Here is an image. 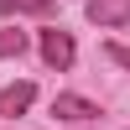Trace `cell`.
<instances>
[{
  "label": "cell",
  "mask_w": 130,
  "mask_h": 130,
  "mask_svg": "<svg viewBox=\"0 0 130 130\" xmlns=\"http://www.w3.org/2000/svg\"><path fill=\"white\" fill-rule=\"evenodd\" d=\"M73 57H78V47H73V37L62 26H47L42 31V62H47V68H73Z\"/></svg>",
  "instance_id": "6da1fadb"
},
{
  "label": "cell",
  "mask_w": 130,
  "mask_h": 130,
  "mask_svg": "<svg viewBox=\"0 0 130 130\" xmlns=\"http://www.w3.org/2000/svg\"><path fill=\"white\" fill-rule=\"evenodd\" d=\"M89 21L94 26H125L130 21V0H89Z\"/></svg>",
  "instance_id": "277c9868"
},
{
  "label": "cell",
  "mask_w": 130,
  "mask_h": 130,
  "mask_svg": "<svg viewBox=\"0 0 130 130\" xmlns=\"http://www.w3.org/2000/svg\"><path fill=\"white\" fill-rule=\"evenodd\" d=\"M52 115L68 120V125H89V120H99V104L83 99V94H57V99H52Z\"/></svg>",
  "instance_id": "7a4b0ae2"
},
{
  "label": "cell",
  "mask_w": 130,
  "mask_h": 130,
  "mask_svg": "<svg viewBox=\"0 0 130 130\" xmlns=\"http://www.w3.org/2000/svg\"><path fill=\"white\" fill-rule=\"evenodd\" d=\"M0 10H5V16H16V10H26V16H47V0H0Z\"/></svg>",
  "instance_id": "8992f818"
},
{
  "label": "cell",
  "mask_w": 130,
  "mask_h": 130,
  "mask_svg": "<svg viewBox=\"0 0 130 130\" xmlns=\"http://www.w3.org/2000/svg\"><path fill=\"white\" fill-rule=\"evenodd\" d=\"M21 52H26V31H21V26H5V31H0V57H21Z\"/></svg>",
  "instance_id": "5b68a950"
},
{
  "label": "cell",
  "mask_w": 130,
  "mask_h": 130,
  "mask_svg": "<svg viewBox=\"0 0 130 130\" xmlns=\"http://www.w3.org/2000/svg\"><path fill=\"white\" fill-rule=\"evenodd\" d=\"M31 99H37V83H10V89H0V120H16V115L31 109Z\"/></svg>",
  "instance_id": "3957f363"
}]
</instances>
